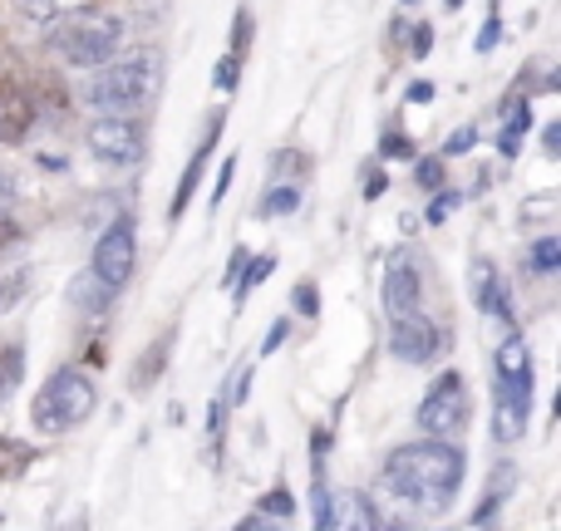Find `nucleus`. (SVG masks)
I'll return each instance as SVG.
<instances>
[{
	"label": "nucleus",
	"instance_id": "obj_32",
	"mask_svg": "<svg viewBox=\"0 0 561 531\" xmlns=\"http://www.w3.org/2000/svg\"><path fill=\"white\" fill-rule=\"evenodd\" d=\"M414 173H419V183H424V187H438V177H444V163H434V158H428V163H419Z\"/></svg>",
	"mask_w": 561,
	"mask_h": 531
},
{
	"label": "nucleus",
	"instance_id": "obj_38",
	"mask_svg": "<svg viewBox=\"0 0 561 531\" xmlns=\"http://www.w3.org/2000/svg\"><path fill=\"white\" fill-rule=\"evenodd\" d=\"M428 99H434V84H414V89H409V104H428Z\"/></svg>",
	"mask_w": 561,
	"mask_h": 531
},
{
	"label": "nucleus",
	"instance_id": "obj_33",
	"mask_svg": "<svg viewBox=\"0 0 561 531\" xmlns=\"http://www.w3.org/2000/svg\"><path fill=\"white\" fill-rule=\"evenodd\" d=\"M232 173H237V163H232V158H227V163H222V173H217V193H213V207H217V203H222V197H227V187H232Z\"/></svg>",
	"mask_w": 561,
	"mask_h": 531
},
{
	"label": "nucleus",
	"instance_id": "obj_8",
	"mask_svg": "<svg viewBox=\"0 0 561 531\" xmlns=\"http://www.w3.org/2000/svg\"><path fill=\"white\" fill-rule=\"evenodd\" d=\"M533 418V374L527 379H497L493 394V438L497 443H517Z\"/></svg>",
	"mask_w": 561,
	"mask_h": 531
},
{
	"label": "nucleus",
	"instance_id": "obj_2",
	"mask_svg": "<svg viewBox=\"0 0 561 531\" xmlns=\"http://www.w3.org/2000/svg\"><path fill=\"white\" fill-rule=\"evenodd\" d=\"M158 89H163V55L153 45L128 49V55H108L84 79V99L99 114H144L158 99Z\"/></svg>",
	"mask_w": 561,
	"mask_h": 531
},
{
	"label": "nucleus",
	"instance_id": "obj_19",
	"mask_svg": "<svg viewBox=\"0 0 561 531\" xmlns=\"http://www.w3.org/2000/svg\"><path fill=\"white\" fill-rule=\"evenodd\" d=\"M256 512H262L266 522H290V517H296V497H290L286 487H272V493L256 503Z\"/></svg>",
	"mask_w": 561,
	"mask_h": 531
},
{
	"label": "nucleus",
	"instance_id": "obj_28",
	"mask_svg": "<svg viewBox=\"0 0 561 531\" xmlns=\"http://www.w3.org/2000/svg\"><path fill=\"white\" fill-rule=\"evenodd\" d=\"M55 5H59V0H15V10H20V15H30V20H49V15H55Z\"/></svg>",
	"mask_w": 561,
	"mask_h": 531
},
{
	"label": "nucleus",
	"instance_id": "obj_37",
	"mask_svg": "<svg viewBox=\"0 0 561 531\" xmlns=\"http://www.w3.org/2000/svg\"><path fill=\"white\" fill-rule=\"evenodd\" d=\"M10 207H15V183H10V177L0 173V217H5Z\"/></svg>",
	"mask_w": 561,
	"mask_h": 531
},
{
	"label": "nucleus",
	"instance_id": "obj_36",
	"mask_svg": "<svg viewBox=\"0 0 561 531\" xmlns=\"http://www.w3.org/2000/svg\"><path fill=\"white\" fill-rule=\"evenodd\" d=\"M409 35H414V55H428V49H434V30H428V25L409 30Z\"/></svg>",
	"mask_w": 561,
	"mask_h": 531
},
{
	"label": "nucleus",
	"instance_id": "obj_15",
	"mask_svg": "<svg viewBox=\"0 0 561 531\" xmlns=\"http://www.w3.org/2000/svg\"><path fill=\"white\" fill-rule=\"evenodd\" d=\"M478 305L483 310H493L497 320H513V300H507V290H503V280L493 276V266H478Z\"/></svg>",
	"mask_w": 561,
	"mask_h": 531
},
{
	"label": "nucleus",
	"instance_id": "obj_10",
	"mask_svg": "<svg viewBox=\"0 0 561 531\" xmlns=\"http://www.w3.org/2000/svg\"><path fill=\"white\" fill-rule=\"evenodd\" d=\"M385 310H389V320L419 310V270L409 262H394L385 270Z\"/></svg>",
	"mask_w": 561,
	"mask_h": 531
},
{
	"label": "nucleus",
	"instance_id": "obj_14",
	"mask_svg": "<svg viewBox=\"0 0 561 531\" xmlns=\"http://www.w3.org/2000/svg\"><path fill=\"white\" fill-rule=\"evenodd\" d=\"M493 369H497V379H527L533 374V349H527V339L507 335L493 355Z\"/></svg>",
	"mask_w": 561,
	"mask_h": 531
},
{
	"label": "nucleus",
	"instance_id": "obj_29",
	"mask_svg": "<svg viewBox=\"0 0 561 531\" xmlns=\"http://www.w3.org/2000/svg\"><path fill=\"white\" fill-rule=\"evenodd\" d=\"M473 143H478V128H458V134L444 143V153H448V158H454V153H468Z\"/></svg>",
	"mask_w": 561,
	"mask_h": 531
},
{
	"label": "nucleus",
	"instance_id": "obj_16",
	"mask_svg": "<svg viewBox=\"0 0 561 531\" xmlns=\"http://www.w3.org/2000/svg\"><path fill=\"white\" fill-rule=\"evenodd\" d=\"M30 104L20 94H0V143H15L20 134L30 128Z\"/></svg>",
	"mask_w": 561,
	"mask_h": 531
},
{
	"label": "nucleus",
	"instance_id": "obj_25",
	"mask_svg": "<svg viewBox=\"0 0 561 531\" xmlns=\"http://www.w3.org/2000/svg\"><path fill=\"white\" fill-rule=\"evenodd\" d=\"M25 286H30V276H25V270H15V280H0V310H5V305H15V300L25 296Z\"/></svg>",
	"mask_w": 561,
	"mask_h": 531
},
{
	"label": "nucleus",
	"instance_id": "obj_9",
	"mask_svg": "<svg viewBox=\"0 0 561 531\" xmlns=\"http://www.w3.org/2000/svg\"><path fill=\"white\" fill-rule=\"evenodd\" d=\"M389 349H394V359H404V365H428V359L438 355L434 320H424L419 310L394 315V325H389Z\"/></svg>",
	"mask_w": 561,
	"mask_h": 531
},
{
	"label": "nucleus",
	"instance_id": "obj_39",
	"mask_svg": "<svg viewBox=\"0 0 561 531\" xmlns=\"http://www.w3.org/2000/svg\"><path fill=\"white\" fill-rule=\"evenodd\" d=\"M542 148H547V153H557V148H561V128H557V124L542 134Z\"/></svg>",
	"mask_w": 561,
	"mask_h": 531
},
{
	"label": "nucleus",
	"instance_id": "obj_6",
	"mask_svg": "<svg viewBox=\"0 0 561 531\" xmlns=\"http://www.w3.org/2000/svg\"><path fill=\"white\" fill-rule=\"evenodd\" d=\"M468 424V389H463V374H444L434 389L424 394L419 404V428L428 438H448Z\"/></svg>",
	"mask_w": 561,
	"mask_h": 531
},
{
	"label": "nucleus",
	"instance_id": "obj_35",
	"mask_svg": "<svg viewBox=\"0 0 561 531\" xmlns=\"http://www.w3.org/2000/svg\"><path fill=\"white\" fill-rule=\"evenodd\" d=\"M296 310L300 315H316V286H296Z\"/></svg>",
	"mask_w": 561,
	"mask_h": 531
},
{
	"label": "nucleus",
	"instance_id": "obj_23",
	"mask_svg": "<svg viewBox=\"0 0 561 531\" xmlns=\"http://www.w3.org/2000/svg\"><path fill=\"white\" fill-rule=\"evenodd\" d=\"M272 256H256V262H252V270H247V280H232V286H237V300H247V296H252V290L256 286H262V280L266 276H272Z\"/></svg>",
	"mask_w": 561,
	"mask_h": 531
},
{
	"label": "nucleus",
	"instance_id": "obj_3",
	"mask_svg": "<svg viewBox=\"0 0 561 531\" xmlns=\"http://www.w3.org/2000/svg\"><path fill=\"white\" fill-rule=\"evenodd\" d=\"M45 45L55 49L65 65L94 69L124 45V20L104 5H79V10H55L45 20Z\"/></svg>",
	"mask_w": 561,
	"mask_h": 531
},
{
	"label": "nucleus",
	"instance_id": "obj_24",
	"mask_svg": "<svg viewBox=\"0 0 561 531\" xmlns=\"http://www.w3.org/2000/svg\"><path fill=\"white\" fill-rule=\"evenodd\" d=\"M237 69H242V55H232V49H227L222 59H217V89H237Z\"/></svg>",
	"mask_w": 561,
	"mask_h": 531
},
{
	"label": "nucleus",
	"instance_id": "obj_42",
	"mask_svg": "<svg viewBox=\"0 0 561 531\" xmlns=\"http://www.w3.org/2000/svg\"><path fill=\"white\" fill-rule=\"evenodd\" d=\"M458 5H463V0H448V10H458Z\"/></svg>",
	"mask_w": 561,
	"mask_h": 531
},
{
	"label": "nucleus",
	"instance_id": "obj_30",
	"mask_svg": "<svg viewBox=\"0 0 561 531\" xmlns=\"http://www.w3.org/2000/svg\"><path fill=\"white\" fill-rule=\"evenodd\" d=\"M454 207H458V197H454V193L434 197V203H428V222H434V227H438V222H444V217H448V212H454Z\"/></svg>",
	"mask_w": 561,
	"mask_h": 531
},
{
	"label": "nucleus",
	"instance_id": "obj_18",
	"mask_svg": "<svg viewBox=\"0 0 561 531\" xmlns=\"http://www.w3.org/2000/svg\"><path fill=\"white\" fill-rule=\"evenodd\" d=\"M527 266H533L537 276H552V270L561 266V242L557 236H537V242L527 246Z\"/></svg>",
	"mask_w": 561,
	"mask_h": 531
},
{
	"label": "nucleus",
	"instance_id": "obj_40",
	"mask_svg": "<svg viewBox=\"0 0 561 531\" xmlns=\"http://www.w3.org/2000/svg\"><path fill=\"white\" fill-rule=\"evenodd\" d=\"M379 193H385V173H369V193L365 197H379Z\"/></svg>",
	"mask_w": 561,
	"mask_h": 531
},
{
	"label": "nucleus",
	"instance_id": "obj_27",
	"mask_svg": "<svg viewBox=\"0 0 561 531\" xmlns=\"http://www.w3.org/2000/svg\"><path fill=\"white\" fill-rule=\"evenodd\" d=\"M247 45H252V15H247V10H237V25H232V55H242Z\"/></svg>",
	"mask_w": 561,
	"mask_h": 531
},
{
	"label": "nucleus",
	"instance_id": "obj_26",
	"mask_svg": "<svg viewBox=\"0 0 561 531\" xmlns=\"http://www.w3.org/2000/svg\"><path fill=\"white\" fill-rule=\"evenodd\" d=\"M379 153H385V158H414V143H409V134H385Z\"/></svg>",
	"mask_w": 561,
	"mask_h": 531
},
{
	"label": "nucleus",
	"instance_id": "obj_13",
	"mask_svg": "<svg viewBox=\"0 0 561 531\" xmlns=\"http://www.w3.org/2000/svg\"><path fill=\"white\" fill-rule=\"evenodd\" d=\"M217 134H222V114L213 118V128H207V143L193 153V163H187L183 183H178V197H173V207H168V212H173V217H183V212H187V203H193V193H197V177H203V168H207V148L217 143Z\"/></svg>",
	"mask_w": 561,
	"mask_h": 531
},
{
	"label": "nucleus",
	"instance_id": "obj_31",
	"mask_svg": "<svg viewBox=\"0 0 561 531\" xmlns=\"http://www.w3.org/2000/svg\"><path fill=\"white\" fill-rule=\"evenodd\" d=\"M286 335H290V325H286V320H276V325L266 330V345H262V355H276V349H280V339H286Z\"/></svg>",
	"mask_w": 561,
	"mask_h": 531
},
{
	"label": "nucleus",
	"instance_id": "obj_4",
	"mask_svg": "<svg viewBox=\"0 0 561 531\" xmlns=\"http://www.w3.org/2000/svg\"><path fill=\"white\" fill-rule=\"evenodd\" d=\"M99 404V389L94 379L84 374V369H55L49 374V384L35 394V408H30V418H35V428H45V434H65V428H79L89 414H94Z\"/></svg>",
	"mask_w": 561,
	"mask_h": 531
},
{
	"label": "nucleus",
	"instance_id": "obj_11",
	"mask_svg": "<svg viewBox=\"0 0 561 531\" xmlns=\"http://www.w3.org/2000/svg\"><path fill=\"white\" fill-rule=\"evenodd\" d=\"M375 503L365 493H335L330 497V531H359V527H375Z\"/></svg>",
	"mask_w": 561,
	"mask_h": 531
},
{
	"label": "nucleus",
	"instance_id": "obj_44",
	"mask_svg": "<svg viewBox=\"0 0 561 531\" xmlns=\"http://www.w3.org/2000/svg\"><path fill=\"white\" fill-rule=\"evenodd\" d=\"M0 527H5V522H0Z\"/></svg>",
	"mask_w": 561,
	"mask_h": 531
},
{
	"label": "nucleus",
	"instance_id": "obj_7",
	"mask_svg": "<svg viewBox=\"0 0 561 531\" xmlns=\"http://www.w3.org/2000/svg\"><path fill=\"white\" fill-rule=\"evenodd\" d=\"M134 262H138L134 217H118V222L94 242V262H89V270H94V276L104 280V286L124 290V286H128V276H134Z\"/></svg>",
	"mask_w": 561,
	"mask_h": 531
},
{
	"label": "nucleus",
	"instance_id": "obj_20",
	"mask_svg": "<svg viewBox=\"0 0 561 531\" xmlns=\"http://www.w3.org/2000/svg\"><path fill=\"white\" fill-rule=\"evenodd\" d=\"M30 458H35V448H25V443H0V477H20L25 473V467L20 463H30Z\"/></svg>",
	"mask_w": 561,
	"mask_h": 531
},
{
	"label": "nucleus",
	"instance_id": "obj_21",
	"mask_svg": "<svg viewBox=\"0 0 561 531\" xmlns=\"http://www.w3.org/2000/svg\"><path fill=\"white\" fill-rule=\"evenodd\" d=\"M300 207V187H272V197L262 203V217H286V212H296Z\"/></svg>",
	"mask_w": 561,
	"mask_h": 531
},
{
	"label": "nucleus",
	"instance_id": "obj_43",
	"mask_svg": "<svg viewBox=\"0 0 561 531\" xmlns=\"http://www.w3.org/2000/svg\"><path fill=\"white\" fill-rule=\"evenodd\" d=\"M404 5H414V0H404Z\"/></svg>",
	"mask_w": 561,
	"mask_h": 531
},
{
	"label": "nucleus",
	"instance_id": "obj_1",
	"mask_svg": "<svg viewBox=\"0 0 561 531\" xmlns=\"http://www.w3.org/2000/svg\"><path fill=\"white\" fill-rule=\"evenodd\" d=\"M463 473H468V458L454 443L419 438V443H404L389 453L379 483H385V493L394 503L414 507V512H444L458 497V487H463Z\"/></svg>",
	"mask_w": 561,
	"mask_h": 531
},
{
	"label": "nucleus",
	"instance_id": "obj_12",
	"mask_svg": "<svg viewBox=\"0 0 561 531\" xmlns=\"http://www.w3.org/2000/svg\"><path fill=\"white\" fill-rule=\"evenodd\" d=\"M114 296L118 290L104 286L94 270H79V276L69 280V300H75V310H89V315H104V310L114 305Z\"/></svg>",
	"mask_w": 561,
	"mask_h": 531
},
{
	"label": "nucleus",
	"instance_id": "obj_5",
	"mask_svg": "<svg viewBox=\"0 0 561 531\" xmlns=\"http://www.w3.org/2000/svg\"><path fill=\"white\" fill-rule=\"evenodd\" d=\"M89 153H94L99 163L134 168V163H144V153H148V134L134 114H99L94 124H89Z\"/></svg>",
	"mask_w": 561,
	"mask_h": 531
},
{
	"label": "nucleus",
	"instance_id": "obj_41",
	"mask_svg": "<svg viewBox=\"0 0 561 531\" xmlns=\"http://www.w3.org/2000/svg\"><path fill=\"white\" fill-rule=\"evenodd\" d=\"M5 389H10V384H5V379H0V404H5Z\"/></svg>",
	"mask_w": 561,
	"mask_h": 531
},
{
	"label": "nucleus",
	"instance_id": "obj_17",
	"mask_svg": "<svg viewBox=\"0 0 561 531\" xmlns=\"http://www.w3.org/2000/svg\"><path fill=\"white\" fill-rule=\"evenodd\" d=\"M527 128H533V108H513V118H507V128L497 134V153L503 158H517V148H523V138H527Z\"/></svg>",
	"mask_w": 561,
	"mask_h": 531
},
{
	"label": "nucleus",
	"instance_id": "obj_22",
	"mask_svg": "<svg viewBox=\"0 0 561 531\" xmlns=\"http://www.w3.org/2000/svg\"><path fill=\"white\" fill-rule=\"evenodd\" d=\"M163 359H168V339H153V345H148V359L138 365V374H134V384H138V389L153 384L158 369H163Z\"/></svg>",
	"mask_w": 561,
	"mask_h": 531
},
{
	"label": "nucleus",
	"instance_id": "obj_34",
	"mask_svg": "<svg viewBox=\"0 0 561 531\" xmlns=\"http://www.w3.org/2000/svg\"><path fill=\"white\" fill-rule=\"evenodd\" d=\"M497 35H503V20H488V25H483V35H478V49H493L497 45Z\"/></svg>",
	"mask_w": 561,
	"mask_h": 531
}]
</instances>
